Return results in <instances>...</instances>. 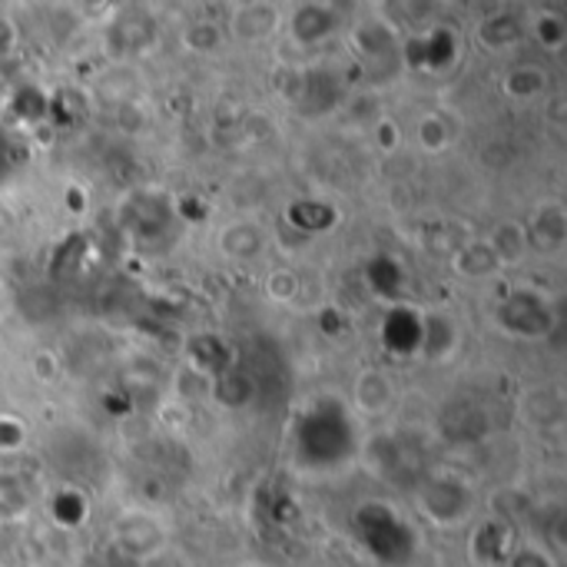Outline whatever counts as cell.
Segmentation results:
<instances>
[{
  "mask_svg": "<svg viewBox=\"0 0 567 567\" xmlns=\"http://www.w3.org/2000/svg\"><path fill=\"white\" fill-rule=\"evenodd\" d=\"M116 545L123 555H130L133 561H150L163 551L166 538H163V528L156 518L150 515H133V518H123L120 532H116Z\"/></svg>",
  "mask_w": 567,
  "mask_h": 567,
  "instance_id": "obj_1",
  "label": "cell"
},
{
  "mask_svg": "<svg viewBox=\"0 0 567 567\" xmlns=\"http://www.w3.org/2000/svg\"><path fill=\"white\" fill-rule=\"evenodd\" d=\"M508 555H512V548H508V538H505V532L498 525H488V528L478 532V538H475V558H478V565H505Z\"/></svg>",
  "mask_w": 567,
  "mask_h": 567,
  "instance_id": "obj_2",
  "label": "cell"
},
{
  "mask_svg": "<svg viewBox=\"0 0 567 567\" xmlns=\"http://www.w3.org/2000/svg\"><path fill=\"white\" fill-rule=\"evenodd\" d=\"M505 567H555V561L542 548H512Z\"/></svg>",
  "mask_w": 567,
  "mask_h": 567,
  "instance_id": "obj_3",
  "label": "cell"
},
{
  "mask_svg": "<svg viewBox=\"0 0 567 567\" xmlns=\"http://www.w3.org/2000/svg\"><path fill=\"white\" fill-rule=\"evenodd\" d=\"M246 567H266V565H246Z\"/></svg>",
  "mask_w": 567,
  "mask_h": 567,
  "instance_id": "obj_4",
  "label": "cell"
}]
</instances>
